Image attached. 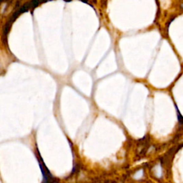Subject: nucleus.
Returning <instances> with one entry per match:
<instances>
[{
	"mask_svg": "<svg viewBox=\"0 0 183 183\" xmlns=\"http://www.w3.org/2000/svg\"><path fill=\"white\" fill-rule=\"evenodd\" d=\"M2 1H4V0H0V3H1Z\"/></svg>",
	"mask_w": 183,
	"mask_h": 183,
	"instance_id": "7ed1b4c3",
	"label": "nucleus"
},
{
	"mask_svg": "<svg viewBox=\"0 0 183 183\" xmlns=\"http://www.w3.org/2000/svg\"><path fill=\"white\" fill-rule=\"evenodd\" d=\"M48 1H50V0H39V4L42 2H48Z\"/></svg>",
	"mask_w": 183,
	"mask_h": 183,
	"instance_id": "f257e3e1",
	"label": "nucleus"
},
{
	"mask_svg": "<svg viewBox=\"0 0 183 183\" xmlns=\"http://www.w3.org/2000/svg\"><path fill=\"white\" fill-rule=\"evenodd\" d=\"M65 2H70V1H71V0H65Z\"/></svg>",
	"mask_w": 183,
	"mask_h": 183,
	"instance_id": "f03ea898",
	"label": "nucleus"
}]
</instances>
